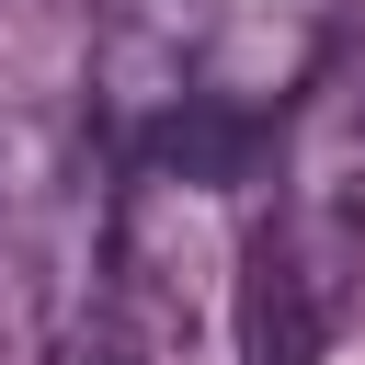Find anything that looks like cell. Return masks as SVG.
I'll use <instances>...</instances> for the list:
<instances>
[{
  "mask_svg": "<svg viewBox=\"0 0 365 365\" xmlns=\"http://www.w3.org/2000/svg\"><path fill=\"white\" fill-rule=\"evenodd\" d=\"M80 365H194V297H182L148 182H125L103 217V262L80 297Z\"/></svg>",
  "mask_w": 365,
  "mask_h": 365,
  "instance_id": "1",
  "label": "cell"
},
{
  "mask_svg": "<svg viewBox=\"0 0 365 365\" xmlns=\"http://www.w3.org/2000/svg\"><path fill=\"white\" fill-rule=\"evenodd\" d=\"M319 342H331V308L308 297L285 240L251 228V251H240V365H319Z\"/></svg>",
  "mask_w": 365,
  "mask_h": 365,
  "instance_id": "2",
  "label": "cell"
}]
</instances>
